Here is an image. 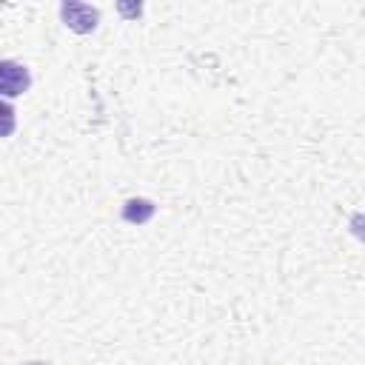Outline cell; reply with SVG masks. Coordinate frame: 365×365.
I'll return each mask as SVG.
<instances>
[{
	"label": "cell",
	"instance_id": "cell-1",
	"mask_svg": "<svg viewBox=\"0 0 365 365\" xmlns=\"http://www.w3.org/2000/svg\"><path fill=\"white\" fill-rule=\"evenodd\" d=\"M60 20L74 31V34H91L100 23V9L91 3H77V0H66L60 3Z\"/></svg>",
	"mask_w": 365,
	"mask_h": 365
},
{
	"label": "cell",
	"instance_id": "cell-2",
	"mask_svg": "<svg viewBox=\"0 0 365 365\" xmlns=\"http://www.w3.org/2000/svg\"><path fill=\"white\" fill-rule=\"evenodd\" d=\"M29 86H31V74H29V68L23 63L0 60V94L6 97V103L14 100L17 94L29 91Z\"/></svg>",
	"mask_w": 365,
	"mask_h": 365
},
{
	"label": "cell",
	"instance_id": "cell-3",
	"mask_svg": "<svg viewBox=\"0 0 365 365\" xmlns=\"http://www.w3.org/2000/svg\"><path fill=\"white\" fill-rule=\"evenodd\" d=\"M154 211H157V205H154L151 200H145V197H131V200L123 202L120 217H123L125 222H131V225H145V222L154 217Z\"/></svg>",
	"mask_w": 365,
	"mask_h": 365
},
{
	"label": "cell",
	"instance_id": "cell-4",
	"mask_svg": "<svg viewBox=\"0 0 365 365\" xmlns=\"http://www.w3.org/2000/svg\"><path fill=\"white\" fill-rule=\"evenodd\" d=\"M348 231H351L359 242H365V211L351 214V220H348Z\"/></svg>",
	"mask_w": 365,
	"mask_h": 365
},
{
	"label": "cell",
	"instance_id": "cell-5",
	"mask_svg": "<svg viewBox=\"0 0 365 365\" xmlns=\"http://www.w3.org/2000/svg\"><path fill=\"white\" fill-rule=\"evenodd\" d=\"M117 9H120L123 17H140V14H143V6H140V3H137V6H125V3H120Z\"/></svg>",
	"mask_w": 365,
	"mask_h": 365
},
{
	"label": "cell",
	"instance_id": "cell-6",
	"mask_svg": "<svg viewBox=\"0 0 365 365\" xmlns=\"http://www.w3.org/2000/svg\"><path fill=\"white\" fill-rule=\"evenodd\" d=\"M14 111H11V106L6 103V134H11V125H14V117H11Z\"/></svg>",
	"mask_w": 365,
	"mask_h": 365
},
{
	"label": "cell",
	"instance_id": "cell-7",
	"mask_svg": "<svg viewBox=\"0 0 365 365\" xmlns=\"http://www.w3.org/2000/svg\"><path fill=\"white\" fill-rule=\"evenodd\" d=\"M26 365H48V362H26Z\"/></svg>",
	"mask_w": 365,
	"mask_h": 365
}]
</instances>
